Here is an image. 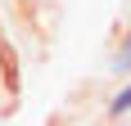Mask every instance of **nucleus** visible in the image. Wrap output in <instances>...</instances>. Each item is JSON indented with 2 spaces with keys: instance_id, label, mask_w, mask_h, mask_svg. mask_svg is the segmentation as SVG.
Here are the masks:
<instances>
[{
  "instance_id": "f03ea898",
  "label": "nucleus",
  "mask_w": 131,
  "mask_h": 126,
  "mask_svg": "<svg viewBox=\"0 0 131 126\" xmlns=\"http://www.w3.org/2000/svg\"><path fill=\"white\" fill-rule=\"evenodd\" d=\"M113 72H118V77H127V72H131V27L122 32V41H118V54H113Z\"/></svg>"
},
{
  "instance_id": "f257e3e1",
  "label": "nucleus",
  "mask_w": 131,
  "mask_h": 126,
  "mask_svg": "<svg viewBox=\"0 0 131 126\" xmlns=\"http://www.w3.org/2000/svg\"><path fill=\"white\" fill-rule=\"evenodd\" d=\"M104 117H108V122H122V117H131V72L122 77V86L104 99Z\"/></svg>"
}]
</instances>
